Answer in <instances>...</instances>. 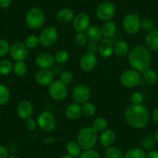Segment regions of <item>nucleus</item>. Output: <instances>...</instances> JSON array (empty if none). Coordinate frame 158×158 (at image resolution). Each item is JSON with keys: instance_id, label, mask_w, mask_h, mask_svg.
Here are the masks:
<instances>
[{"instance_id": "obj_1", "label": "nucleus", "mask_w": 158, "mask_h": 158, "mask_svg": "<svg viewBox=\"0 0 158 158\" xmlns=\"http://www.w3.org/2000/svg\"><path fill=\"white\" fill-rule=\"evenodd\" d=\"M125 121L127 125L135 130L147 127L150 121V113L143 105L131 104L125 111Z\"/></svg>"}, {"instance_id": "obj_2", "label": "nucleus", "mask_w": 158, "mask_h": 158, "mask_svg": "<svg viewBox=\"0 0 158 158\" xmlns=\"http://www.w3.org/2000/svg\"><path fill=\"white\" fill-rule=\"evenodd\" d=\"M128 62L132 69L143 73L149 69L152 63L150 50L143 45H136L130 49L128 54Z\"/></svg>"}, {"instance_id": "obj_3", "label": "nucleus", "mask_w": 158, "mask_h": 158, "mask_svg": "<svg viewBox=\"0 0 158 158\" xmlns=\"http://www.w3.org/2000/svg\"><path fill=\"white\" fill-rule=\"evenodd\" d=\"M98 140V133L92 127H85L79 130L77 142L84 150L92 149Z\"/></svg>"}, {"instance_id": "obj_4", "label": "nucleus", "mask_w": 158, "mask_h": 158, "mask_svg": "<svg viewBox=\"0 0 158 158\" xmlns=\"http://www.w3.org/2000/svg\"><path fill=\"white\" fill-rule=\"evenodd\" d=\"M45 23V14L40 8H32L28 10L26 15V23L32 30L41 28Z\"/></svg>"}, {"instance_id": "obj_5", "label": "nucleus", "mask_w": 158, "mask_h": 158, "mask_svg": "<svg viewBox=\"0 0 158 158\" xmlns=\"http://www.w3.org/2000/svg\"><path fill=\"white\" fill-rule=\"evenodd\" d=\"M37 126L43 131L51 133L56 129L57 120L51 112L48 110L42 111L37 116Z\"/></svg>"}, {"instance_id": "obj_6", "label": "nucleus", "mask_w": 158, "mask_h": 158, "mask_svg": "<svg viewBox=\"0 0 158 158\" xmlns=\"http://www.w3.org/2000/svg\"><path fill=\"white\" fill-rule=\"evenodd\" d=\"M116 14V7L111 2H103L100 3L95 10V15L99 20L103 22L112 20Z\"/></svg>"}, {"instance_id": "obj_7", "label": "nucleus", "mask_w": 158, "mask_h": 158, "mask_svg": "<svg viewBox=\"0 0 158 158\" xmlns=\"http://www.w3.org/2000/svg\"><path fill=\"white\" fill-rule=\"evenodd\" d=\"M59 37V32L56 27L50 26L44 29L40 33V44L44 48H49L55 44Z\"/></svg>"}, {"instance_id": "obj_8", "label": "nucleus", "mask_w": 158, "mask_h": 158, "mask_svg": "<svg viewBox=\"0 0 158 158\" xmlns=\"http://www.w3.org/2000/svg\"><path fill=\"white\" fill-rule=\"evenodd\" d=\"M120 84L127 89L135 88L140 84V73L134 69H128L122 73L119 77Z\"/></svg>"}, {"instance_id": "obj_9", "label": "nucleus", "mask_w": 158, "mask_h": 158, "mask_svg": "<svg viewBox=\"0 0 158 158\" xmlns=\"http://www.w3.org/2000/svg\"><path fill=\"white\" fill-rule=\"evenodd\" d=\"M48 93L51 98L55 101H63L68 96V88L60 80H54L48 86Z\"/></svg>"}, {"instance_id": "obj_10", "label": "nucleus", "mask_w": 158, "mask_h": 158, "mask_svg": "<svg viewBox=\"0 0 158 158\" xmlns=\"http://www.w3.org/2000/svg\"><path fill=\"white\" fill-rule=\"evenodd\" d=\"M123 27L127 34H136L141 27V20L138 13L127 14L123 19Z\"/></svg>"}, {"instance_id": "obj_11", "label": "nucleus", "mask_w": 158, "mask_h": 158, "mask_svg": "<svg viewBox=\"0 0 158 158\" xmlns=\"http://www.w3.org/2000/svg\"><path fill=\"white\" fill-rule=\"evenodd\" d=\"M92 92L90 89L84 84H78L73 89L71 92V98L74 102L81 105L89 102Z\"/></svg>"}, {"instance_id": "obj_12", "label": "nucleus", "mask_w": 158, "mask_h": 158, "mask_svg": "<svg viewBox=\"0 0 158 158\" xmlns=\"http://www.w3.org/2000/svg\"><path fill=\"white\" fill-rule=\"evenodd\" d=\"M10 54L16 61H25L30 56V49L23 42H15L10 46Z\"/></svg>"}, {"instance_id": "obj_13", "label": "nucleus", "mask_w": 158, "mask_h": 158, "mask_svg": "<svg viewBox=\"0 0 158 158\" xmlns=\"http://www.w3.org/2000/svg\"><path fill=\"white\" fill-rule=\"evenodd\" d=\"M73 28L77 33H85L91 26V19L88 14L85 13H78L73 19Z\"/></svg>"}, {"instance_id": "obj_14", "label": "nucleus", "mask_w": 158, "mask_h": 158, "mask_svg": "<svg viewBox=\"0 0 158 158\" xmlns=\"http://www.w3.org/2000/svg\"><path fill=\"white\" fill-rule=\"evenodd\" d=\"M36 65L40 69L51 70L55 65L54 56L48 52H42L38 54L35 58Z\"/></svg>"}, {"instance_id": "obj_15", "label": "nucleus", "mask_w": 158, "mask_h": 158, "mask_svg": "<svg viewBox=\"0 0 158 158\" xmlns=\"http://www.w3.org/2000/svg\"><path fill=\"white\" fill-rule=\"evenodd\" d=\"M98 64V59H97L95 54H92L90 52H86L81 57L79 64L80 68L83 71L85 72H90L93 71Z\"/></svg>"}, {"instance_id": "obj_16", "label": "nucleus", "mask_w": 158, "mask_h": 158, "mask_svg": "<svg viewBox=\"0 0 158 158\" xmlns=\"http://www.w3.org/2000/svg\"><path fill=\"white\" fill-rule=\"evenodd\" d=\"M35 81L43 87L49 86L54 81V73L51 70L40 69L35 74Z\"/></svg>"}, {"instance_id": "obj_17", "label": "nucleus", "mask_w": 158, "mask_h": 158, "mask_svg": "<svg viewBox=\"0 0 158 158\" xmlns=\"http://www.w3.org/2000/svg\"><path fill=\"white\" fill-rule=\"evenodd\" d=\"M17 115L23 120H27V118H31L33 112V106L30 101L23 100L18 104L16 108Z\"/></svg>"}, {"instance_id": "obj_18", "label": "nucleus", "mask_w": 158, "mask_h": 158, "mask_svg": "<svg viewBox=\"0 0 158 158\" xmlns=\"http://www.w3.org/2000/svg\"><path fill=\"white\" fill-rule=\"evenodd\" d=\"M114 45L111 39L109 38H102L98 44V54L104 58L110 57L114 54Z\"/></svg>"}, {"instance_id": "obj_19", "label": "nucleus", "mask_w": 158, "mask_h": 158, "mask_svg": "<svg viewBox=\"0 0 158 158\" xmlns=\"http://www.w3.org/2000/svg\"><path fill=\"white\" fill-rule=\"evenodd\" d=\"M65 116L69 120H77L81 118L82 115V109H81V105L77 104V103H71L66 107L64 111Z\"/></svg>"}, {"instance_id": "obj_20", "label": "nucleus", "mask_w": 158, "mask_h": 158, "mask_svg": "<svg viewBox=\"0 0 158 158\" xmlns=\"http://www.w3.org/2000/svg\"><path fill=\"white\" fill-rule=\"evenodd\" d=\"M116 139L115 133L111 129H106L103 132H102L99 137V142L102 147L107 148L113 145Z\"/></svg>"}, {"instance_id": "obj_21", "label": "nucleus", "mask_w": 158, "mask_h": 158, "mask_svg": "<svg viewBox=\"0 0 158 158\" xmlns=\"http://www.w3.org/2000/svg\"><path fill=\"white\" fill-rule=\"evenodd\" d=\"M146 47L150 51L158 53V30H150L145 37Z\"/></svg>"}, {"instance_id": "obj_22", "label": "nucleus", "mask_w": 158, "mask_h": 158, "mask_svg": "<svg viewBox=\"0 0 158 158\" xmlns=\"http://www.w3.org/2000/svg\"><path fill=\"white\" fill-rule=\"evenodd\" d=\"M74 16H75L74 13L72 10L68 8H63L57 11L56 14V19L60 23L67 24L73 21Z\"/></svg>"}, {"instance_id": "obj_23", "label": "nucleus", "mask_w": 158, "mask_h": 158, "mask_svg": "<svg viewBox=\"0 0 158 158\" xmlns=\"http://www.w3.org/2000/svg\"><path fill=\"white\" fill-rule=\"evenodd\" d=\"M85 34L87 36L89 41L100 42L102 39V33L101 27L97 25H92L89 27L85 31Z\"/></svg>"}, {"instance_id": "obj_24", "label": "nucleus", "mask_w": 158, "mask_h": 158, "mask_svg": "<svg viewBox=\"0 0 158 158\" xmlns=\"http://www.w3.org/2000/svg\"><path fill=\"white\" fill-rule=\"evenodd\" d=\"M130 51V45L125 40H119L114 45L113 52L118 57H124L128 55Z\"/></svg>"}, {"instance_id": "obj_25", "label": "nucleus", "mask_w": 158, "mask_h": 158, "mask_svg": "<svg viewBox=\"0 0 158 158\" xmlns=\"http://www.w3.org/2000/svg\"><path fill=\"white\" fill-rule=\"evenodd\" d=\"M102 33L104 38H109L111 39L112 36H115L117 30V26L113 21H107L104 22L102 26L101 27Z\"/></svg>"}, {"instance_id": "obj_26", "label": "nucleus", "mask_w": 158, "mask_h": 158, "mask_svg": "<svg viewBox=\"0 0 158 158\" xmlns=\"http://www.w3.org/2000/svg\"><path fill=\"white\" fill-rule=\"evenodd\" d=\"M81 150L82 149L77 141H69L66 145V150L68 154L75 158L80 156Z\"/></svg>"}, {"instance_id": "obj_27", "label": "nucleus", "mask_w": 158, "mask_h": 158, "mask_svg": "<svg viewBox=\"0 0 158 158\" xmlns=\"http://www.w3.org/2000/svg\"><path fill=\"white\" fill-rule=\"evenodd\" d=\"M106 158H124V153L120 147L111 146L107 147L105 151Z\"/></svg>"}, {"instance_id": "obj_28", "label": "nucleus", "mask_w": 158, "mask_h": 158, "mask_svg": "<svg viewBox=\"0 0 158 158\" xmlns=\"http://www.w3.org/2000/svg\"><path fill=\"white\" fill-rule=\"evenodd\" d=\"M143 77L146 83L150 85H153L158 81V75L156 71L153 69H147L144 72H143Z\"/></svg>"}, {"instance_id": "obj_29", "label": "nucleus", "mask_w": 158, "mask_h": 158, "mask_svg": "<svg viewBox=\"0 0 158 158\" xmlns=\"http://www.w3.org/2000/svg\"><path fill=\"white\" fill-rule=\"evenodd\" d=\"M92 127L97 133H102L108 129V122L103 117H97L92 122Z\"/></svg>"}, {"instance_id": "obj_30", "label": "nucleus", "mask_w": 158, "mask_h": 158, "mask_svg": "<svg viewBox=\"0 0 158 158\" xmlns=\"http://www.w3.org/2000/svg\"><path fill=\"white\" fill-rule=\"evenodd\" d=\"M13 71L18 77H23L26 75L28 71V67L25 61H16V63L13 64Z\"/></svg>"}, {"instance_id": "obj_31", "label": "nucleus", "mask_w": 158, "mask_h": 158, "mask_svg": "<svg viewBox=\"0 0 158 158\" xmlns=\"http://www.w3.org/2000/svg\"><path fill=\"white\" fill-rule=\"evenodd\" d=\"M147 154L141 148H131L124 153V158H146Z\"/></svg>"}, {"instance_id": "obj_32", "label": "nucleus", "mask_w": 158, "mask_h": 158, "mask_svg": "<svg viewBox=\"0 0 158 158\" xmlns=\"http://www.w3.org/2000/svg\"><path fill=\"white\" fill-rule=\"evenodd\" d=\"M81 109H82V115L88 118L94 116L96 113V106L94 105V103L90 102L84 103L81 106Z\"/></svg>"}, {"instance_id": "obj_33", "label": "nucleus", "mask_w": 158, "mask_h": 158, "mask_svg": "<svg viewBox=\"0 0 158 158\" xmlns=\"http://www.w3.org/2000/svg\"><path fill=\"white\" fill-rule=\"evenodd\" d=\"M10 99V91L6 85L0 84V106L7 104Z\"/></svg>"}, {"instance_id": "obj_34", "label": "nucleus", "mask_w": 158, "mask_h": 158, "mask_svg": "<svg viewBox=\"0 0 158 158\" xmlns=\"http://www.w3.org/2000/svg\"><path fill=\"white\" fill-rule=\"evenodd\" d=\"M13 70V64L10 60L6 59L0 60V75H8Z\"/></svg>"}, {"instance_id": "obj_35", "label": "nucleus", "mask_w": 158, "mask_h": 158, "mask_svg": "<svg viewBox=\"0 0 158 158\" xmlns=\"http://www.w3.org/2000/svg\"><path fill=\"white\" fill-rule=\"evenodd\" d=\"M69 53L65 50H60V51H57L54 56V59H55L56 63L59 64H66L69 60Z\"/></svg>"}, {"instance_id": "obj_36", "label": "nucleus", "mask_w": 158, "mask_h": 158, "mask_svg": "<svg viewBox=\"0 0 158 158\" xmlns=\"http://www.w3.org/2000/svg\"><path fill=\"white\" fill-rule=\"evenodd\" d=\"M24 44L29 48V49H34L38 45L40 44L39 36H36L34 34L30 35V36H27L24 40Z\"/></svg>"}, {"instance_id": "obj_37", "label": "nucleus", "mask_w": 158, "mask_h": 158, "mask_svg": "<svg viewBox=\"0 0 158 158\" xmlns=\"http://www.w3.org/2000/svg\"><path fill=\"white\" fill-rule=\"evenodd\" d=\"M74 42L78 47H85L89 43V39L86 36L85 33H77L74 37Z\"/></svg>"}, {"instance_id": "obj_38", "label": "nucleus", "mask_w": 158, "mask_h": 158, "mask_svg": "<svg viewBox=\"0 0 158 158\" xmlns=\"http://www.w3.org/2000/svg\"><path fill=\"white\" fill-rule=\"evenodd\" d=\"M73 79H74V76L73 74L69 71H64L60 74V81L65 84L66 85L71 84L73 81Z\"/></svg>"}, {"instance_id": "obj_39", "label": "nucleus", "mask_w": 158, "mask_h": 158, "mask_svg": "<svg viewBox=\"0 0 158 158\" xmlns=\"http://www.w3.org/2000/svg\"><path fill=\"white\" fill-rule=\"evenodd\" d=\"M79 158H102L101 155L96 150L93 149L90 150H85L83 152H81V155Z\"/></svg>"}, {"instance_id": "obj_40", "label": "nucleus", "mask_w": 158, "mask_h": 158, "mask_svg": "<svg viewBox=\"0 0 158 158\" xmlns=\"http://www.w3.org/2000/svg\"><path fill=\"white\" fill-rule=\"evenodd\" d=\"M10 45L5 40H0V57H4L10 53Z\"/></svg>"}, {"instance_id": "obj_41", "label": "nucleus", "mask_w": 158, "mask_h": 158, "mask_svg": "<svg viewBox=\"0 0 158 158\" xmlns=\"http://www.w3.org/2000/svg\"><path fill=\"white\" fill-rule=\"evenodd\" d=\"M143 95L139 92H133L130 96V102H132V104L139 105L143 102Z\"/></svg>"}, {"instance_id": "obj_42", "label": "nucleus", "mask_w": 158, "mask_h": 158, "mask_svg": "<svg viewBox=\"0 0 158 158\" xmlns=\"http://www.w3.org/2000/svg\"><path fill=\"white\" fill-rule=\"evenodd\" d=\"M24 127L28 131H34L37 127V122L35 120L34 118H27L24 123Z\"/></svg>"}, {"instance_id": "obj_43", "label": "nucleus", "mask_w": 158, "mask_h": 158, "mask_svg": "<svg viewBox=\"0 0 158 158\" xmlns=\"http://www.w3.org/2000/svg\"><path fill=\"white\" fill-rule=\"evenodd\" d=\"M87 50L88 52L92 53V54H96L98 51V44L97 42L89 41L87 44Z\"/></svg>"}, {"instance_id": "obj_44", "label": "nucleus", "mask_w": 158, "mask_h": 158, "mask_svg": "<svg viewBox=\"0 0 158 158\" xmlns=\"http://www.w3.org/2000/svg\"><path fill=\"white\" fill-rule=\"evenodd\" d=\"M153 26V22L149 19H145L141 22V27H143L144 30H147L150 32L152 30Z\"/></svg>"}, {"instance_id": "obj_45", "label": "nucleus", "mask_w": 158, "mask_h": 158, "mask_svg": "<svg viewBox=\"0 0 158 158\" xmlns=\"http://www.w3.org/2000/svg\"><path fill=\"white\" fill-rule=\"evenodd\" d=\"M142 145L145 150H150L154 146V140L151 137H147V139H144Z\"/></svg>"}, {"instance_id": "obj_46", "label": "nucleus", "mask_w": 158, "mask_h": 158, "mask_svg": "<svg viewBox=\"0 0 158 158\" xmlns=\"http://www.w3.org/2000/svg\"><path fill=\"white\" fill-rule=\"evenodd\" d=\"M9 151L6 147L0 145V158H8Z\"/></svg>"}, {"instance_id": "obj_47", "label": "nucleus", "mask_w": 158, "mask_h": 158, "mask_svg": "<svg viewBox=\"0 0 158 158\" xmlns=\"http://www.w3.org/2000/svg\"><path fill=\"white\" fill-rule=\"evenodd\" d=\"M12 3V0H0V7L1 8H8Z\"/></svg>"}, {"instance_id": "obj_48", "label": "nucleus", "mask_w": 158, "mask_h": 158, "mask_svg": "<svg viewBox=\"0 0 158 158\" xmlns=\"http://www.w3.org/2000/svg\"><path fill=\"white\" fill-rule=\"evenodd\" d=\"M146 158H158L157 150H150L147 153Z\"/></svg>"}, {"instance_id": "obj_49", "label": "nucleus", "mask_w": 158, "mask_h": 158, "mask_svg": "<svg viewBox=\"0 0 158 158\" xmlns=\"http://www.w3.org/2000/svg\"><path fill=\"white\" fill-rule=\"evenodd\" d=\"M152 118H153V121H154L156 124H158V107L156 108V109L153 111Z\"/></svg>"}, {"instance_id": "obj_50", "label": "nucleus", "mask_w": 158, "mask_h": 158, "mask_svg": "<svg viewBox=\"0 0 158 158\" xmlns=\"http://www.w3.org/2000/svg\"><path fill=\"white\" fill-rule=\"evenodd\" d=\"M153 138H154V140L156 143H158V129L154 132V134H153Z\"/></svg>"}, {"instance_id": "obj_51", "label": "nucleus", "mask_w": 158, "mask_h": 158, "mask_svg": "<svg viewBox=\"0 0 158 158\" xmlns=\"http://www.w3.org/2000/svg\"><path fill=\"white\" fill-rule=\"evenodd\" d=\"M60 158H75V157L70 156V155H68V154H66V155H64V156H62Z\"/></svg>"}, {"instance_id": "obj_52", "label": "nucleus", "mask_w": 158, "mask_h": 158, "mask_svg": "<svg viewBox=\"0 0 158 158\" xmlns=\"http://www.w3.org/2000/svg\"><path fill=\"white\" fill-rule=\"evenodd\" d=\"M8 158H19L16 156H8Z\"/></svg>"}, {"instance_id": "obj_53", "label": "nucleus", "mask_w": 158, "mask_h": 158, "mask_svg": "<svg viewBox=\"0 0 158 158\" xmlns=\"http://www.w3.org/2000/svg\"><path fill=\"white\" fill-rule=\"evenodd\" d=\"M157 21H158V14H157Z\"/></svg>"}]
</instances>
